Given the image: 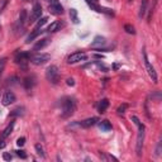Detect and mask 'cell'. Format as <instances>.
Instances as JSON below:
<instances>
[{
	"instance_id": "obj_38",
	"label": "cell",
	"mask_w": 162,
	"mask_h": 162,
	"mask_svg": "<svg viewBox=\"0 0 162 162\" xmlns=\"http://www.w3.org/2000/svg\"><path fill=\"white\" fill-rule=\"evenodd\" d=\"M119 63H114V66H113V68H114V70H118V68H119Z\"/></svg>"
},
{
	"instance_id": "obj_12",
	"label": "cell",
	"mask_w": 162,
	"mask_h": 162,
	"mask_svg": "<svg viewBox=\"0 0 162 162\" xmlns=\"http://www.w3.org/2000/svg\"><path fill=\"white\" fill-rule=\"evenodd\" d=\"M26 19H27V10L23 9V10L20 11V15H19L18 22L15 23V26H14V29H15V30H19V29H22L23 27H24Z\"/></svg>"
},
{
	"instance_id": "obj_3",
	"label": "cell",
	"mask_w": 162,
	"mask_h": 162,
	"mask_svg": "<svg viewBox=\"0 0 162 162\" xmlns=\"http://www.w3.org/2000/svg\"><path fill=\"white\" fill-rule=\"evenodd\" d=\"M46 79H47L51 84L56 85V84L60 81V71H59V67L55 66V65L48 66L47 70H46Z\"/></svg>"
},
{
	"instance_id": "obj_8",
	"label": "cell",
	"mask_w": 162,
	"mask_h": 162,
	"mask_svg": "<svg viewBox=\"0 0 162 162\" xmlns=\"http://www.w3.org/2000/svg\"><path fill=\"white\" fill-rule=\"evenodd\" d=\"M30 57H32V55L28 53V52H20L15 57V62L20 65V67L23 68V70H27V62L30 61Z\"/></svg>"
},
{
	"instance_id": "obj_7",
	"label": "cell",
	"mask_w": 162,
	"mask_h": 162,
	"mask_svg": "<svg viewBox=\"0 0 162 162\" xmlns=\"http://www.w3.org/2000/svg\"><path fill=\"white\" fill-rule=\"evenodd\" d=\"M41 15H42V5L39 3H36L33 5L32 10H30V17H29L28 22L29 23H34L36 20H38L41 18Z\"/></svg>"
},
{
	"instance_id": "obj_35",
	"label": "cell",
	"mask_w": 162,
	"mask_h": 162,
	"mask_svg": "<svg viewBox=\"0 0 162 162\" xmlns=\"http://www.w3.org/2000/svg\"><path fill=\"white\" fill-rule=\"evenodd\" d=\"M156 155H157V156H160V155H161V142H158V144H157V148H156Z\"/></svg>"
},
{
	"instance_id": "obj_33",
	"label": "cell",
	"mask_w": 162,
	"mask_h": 162,
	"mask_svg": "<svg viewBox=\"0 0 162 162\" xmlns=\"http://www.w3.org/2000/svg\"><path fill=\"white\" fill-rule=\"evenodd\" d=\"M66 84H67L68 86H74V85H75V80H74V79H67V80H66Z\"/></svg>"
},
{
	"instance_id": "obj_26",
	"label": "cell",
	"mask_w": 162,
	"mask_h": 162,
	"mask_svg": "<svg viewBox=\"0 0 162 162\" xmlns=\"http://www.w3.org/2000/svg\"><path fill=\"white\" fill-rule=\"evenodd\" d=\"M124 30L128 34H136V29H134V27L132 24H125L124 26Z\"/></svg>"
},
{
	"instance_id": "obj_19",
	"label": "cell",
	"mask_w": 162,
	"mask_h": 162,
	"mask_svg": "<svg viewBox=\"0 0 162 162\" xmlns=\"http://www.w3.org/2000/svg\"><path fill=\"white\" fill-rule=\"evenodd\" d=\"M23 85H24V87L27 90H30L34 85H36V79H34L33 76L27 77V79H24V81H23Z\"/></svg>"
},
{
	"instance_id": "obj_15",
	"label": "cell",
	"mask_w": 162,
	"mask_h": 162,
	"mask_svg": "<svg viewBox=\"0 0 162 162\" xmlns=\"http://www.w3.org/2000/svg\"><path fill=\"white\" fill-rule=\"evenodd\" d=\"M50 42H51V39L48 38V37H46V38H43V39H41V41H38L36 44H34V51H39V50H42V48H44V47H47V46L50 44Z\"/></svg>"
},
{
	"instance_id": "obj_5",
	"label": "cell",
	"mask_w": 162,
	"mask_h": 162,
	"mask_svg": "<svg viewBox=\"0 0 162 162\" xmlns=\"http://www.w3.org/2000/svg\"><path fill=\"white\" fill-rule=\"evenodd\" d=\"M86 3H87V5H89L92 10L98 11V13H104V14H107V15H109V17H114V11H113L111 9L100 6V5H98V3L92 2V0H86Z\"/></svg>"
},
{
	"instance_id": "obj_6",
	"label": "cell",
	"mask_w": 162,
	"mask_h": 162,
	"mask_svg": "<svg viewBox=\"0 0 162 162\" xmlns=\"http://www.w3.org/2000/svg\"><path fill=\"white\" fill-rule=\"evenodd\" d=\"M143 59H144V66H146V70H147V72H148V75H149V77L152 79V81L155 84H157L158 83V77H157V74H156V71H155V68H153V66L149 63V61H148V59H147V55H146V52H143Z\"/></svg>"
},
{
	"instance_id": "obj_13",
	"label": "cell",
	"mask_w": 162,
	"mask_h": 162,
	"mask_svg": "<svg viewBox=\"0 0 162 162\" xmlns=\"http://www.w3.org/2000/svg\"><path fill=\"white\" fill-rule=\"evenodd\" d=\"M98 122H99V118H96V117L87 118V119H85V120H83L80 123V127H83V128H90V127L95 125Z\"/></svg>"
},
{
	"instance_id": "obj_23",
	"label": "cell",
	"mask_w": 162,
	"mask_h": 162,
	"mask_svg": "<svg viewBox=\"0 0 162 162\" xmlns=\"http://www.w3.org/2000/svg\"><path fill=\"white\" fill-rule=\"evenodd\" d=\"M41 32H42V30H39V29H37V28H34V30L29 34V37L27 38V41H26V42H27V43H30L34 38H37V37L39 36V33H41Z\"/></svg>"
},
{
	"instance_id": "obj_28",
	"label": "cell",
	"mask_w": 162,
	"mask_h": 162,
	"mask_svg": "<svg viewBox=\"0 0 162 162\" xmlns=\"http://www.w3.org/2000/svg\"><path fill=\"white\" fill-rule=\"evenodd\" d=\"M36 151H37V153H38L42 158L46 157V155H44V152H43V147H42L41 144H36Z\"/></svg>"
},
{
	"instance_id": "obj_10",
	"label": "cell",
	"mask_w": 162,
	"mask_h": 162,
	"mask_svg": "<svg viewBox=\"0 0 162 162\" xmlns=\"http://www.w3.org/2000/svg\"><path fill=\"white\" fill-rule=\"evenodd\" d=\"M50 11L53 15H60L63 13V8L60 0H50Z\"/></svg>"
},
{
	"instance_id": "obj_24",
	"label": "cell",
	"mask_w": 162,
	"mask_h": 162,
	"mask_svg": "<svg viewBox=\"0 0 162 162\" xmlns=\"http://www.w3.org/2000/svg\"><path fill=\"white\" fill-rule=\"evenodd\" d=\"M70 18H71V20L75 23V24H77V23L80 22V20H79V15H77V10H76V9H70Z\"/></svg>"
},
{
	"instance_id": "obj_31",
	"label": "cell",
	"mask_w": 162,
	"mask_h": 162,
	"mask_svg": "<svg viewBox=\"0 0 162 162\" xmlns=\"http://www.w3.org/2000/svg\"><path fill=\"white\" fill-rule=\"evenodd\" d=\"M14 152L17 153V156H19V157L23 158V160H26V158H27L26 152H24V151H22V149H18V151H14Z\"/></svg>"
},
{
	"instance_id": "obj_1",
	"label": "cell",
	"mask_w": 162,
	"mask_h": 162,
	"mask_svg": "<svg viewBox=\"0 0 162 162\" xmlns=\"http://www.w3.org/2000/svg\"><path fill=\"white\" fill-rule=\"evenodd\" d=\"M76 111V101L71 98H67L62 101V118H70Z\"/></svg>"
},
{
	"instance_id": "obj_22",
	"label": "cell",
	"mask_w": 162,
	"mask_h": 162,
	"mask_svg": "<svg viewBox=\"0 0 162 162\" xmlns=\"http://www.w3.org/2000/svg\"><path fill=\"white\" fill-rule=\"evenodd\" d=\"M147 6H148V0H142L141 3V10H140V18H143L147 13Z\"/></svg>"
},
{
	"instance_id": "obj_36",
	"label": "cell",
	"mask_w": 162,
	"mask_h": 162,
	"mask_svg": "<svg viewBox=\"0 0 162 162\" xmlns=\"http://www.w3.org/2000/svg\"><path fill=\"white\" fill-rule=\"evenodd\" d=\"M98 66H99V68H103V70L104 71H108V66H105V65H104V63H98Z\"/></svg>"
},
{
	"instance_id": "obj_17",
	"label": "cell",
	"mask_w": 162,
	"mask_h": 162,
	"mask_svg": "<svg viewBox=\"0 0 162 162\" xmlns=\"http://www.w3.org/2000/svg\"><path fill=\"white\" fill-rule=\"evenodd\" d=\"M108 107H109V100H108V99H101L100 103H99V105H98V110H99V113L104 114V113L107 111Z\"/></svg>"
},
{
	"instance_id": "obj_14",
	"label": "cell",
	"mask_w": 162,
	"mask_h": 162,
	"mask_svg": "<svg viewBox=\"0 0 162 162\" xmlns=\"http://www.w3.org/2000/svg\"><path fill=\"white\" fill-rule=\"evenodd\" d=\"M107 43V41H105V38L104 37H101V36H96L95 38H94V41L91 42V47L92 48H101V46H104Z\"/></svg>"
},
{
	"instance_id": "obj_34",
	"label": "cell",
	"mask_w": 162,
	"mask_h": 162,
	"mask_svg": "<svg viewBox=\"0 0 162 162\" xmlns=\"http://www.w3.org/2000/svg\"><path fill=\"white\" fill-rule=\"evenodd\" d=\"M3 158H4L5 161H10L11 158H13V156L9 155V153H4V155H3Z\"/></svg>"
},
{
	"instance_id": "obj_37",
	"label": "cell",
	"mask_w": 162,
	"mask_h": 162,
	"mask_svg": "<svg viewBox=\"0 0 162 162\" xmlns=\"http://www.w3.org/2000/svg\"><path fill=\"white\" fill-rule=\"evenodd\" d=\"M6 144H5V142L4 141H0V148H4Z\"/></svg>"
},
{
	"instance_id": "obj_20",
	"label": "cell",
	"mask_w": 162,
	"mask_h": 162,
	"mask_svg": "<svg viewBox=\"0 0 162 162\" xmlns=\"http://www.w3.org/2000/svg\"><path fill=\"white\" fill-rule=\"evenodd\" d=\"M24 110L26 109L23 107H18L10 113V117H23V115H24Z\"/></svg>"
},
{
	"instance_id": "obj_18",
	"label": "cell",
	"mask_w": 162,
	"mask_h": 162,
	"mask_svg": "<svg viewBox=\"0 0 162 162\" xmlns=\"http://www.w3.org/2000/svg\"><path fill=\"white\" fill-rule=\"evenodd\" d=\"M14 125H15V120H11L10 123H9V125L6 127V128L4 129V132L2 133V140H4V138H6L11 132H13V129H14Z\"/></svg>"
},
{
	"instance_id": "obj_4",
	"label": "cell",
	"mask_w": 162,
	"mask_h": 162,
	"mask_svg": "<svg viewBox=\"0 0 162 162\" xmlns=\"http://www.w3.org/2000/svg\"><path fill=\"white\" fill-rule=\"evenodd\" d=\"M50 60H51V56L48 53H37V55H33L30 57V62L34 63V65H37V66L47 63Z\"/></svg>"
},
{
	"instance_id": "obj_16",
	"label": "cell",
	"mask_w": 162,
	"mask_h": 162,
	"mask_svg": "<svg viewBox=\"0 0 162 162\" xmlns=\"http://www.w3.org/2000/svg\"><path fill=\"white\" fill-rule=\"evenodd\" d=\"M98 125H99V128H100L101 132H109L111 129V124H110L109 120H101V122L99 120Z\"/></svg>"
},
{
	"instance_id": "obj_32",
	"label": "cell",
	"mask_w": 162,
	"mask_h": 162,
	"mask_svg": "<svg viewBox=\"0 0 162 162\" xmlns=\"http://www.w3.org/2000/svg\"><path fill=\"white\" fill-rule=\"evenodd\" d=\"M17 144H18L19 147H23V146L26 144V138H24V137L18 138V140H17Z\"/></svg>"
},
{
	"instance_id": "obj_27",
	"label": "cell",
	"mask_w": 162,
	"mask_h": 162,
	"mask_svg": "<svg viewBox=\"0 0 162 162\" xmlns=\"http://www.w3.org/2000/svg\"><path fill=\"white\" fill-rule=\"evenodd\" d=\"M127 108H128V104H122V105H120V107L117 109V113H118L119 115H123V114L125 113Z\"/></svg>"
},
{
	"instance_id": "obj_25",
	"label": "cell",
	"mask_w": 162,
	"mask_h": 162,
	"mask_svg": "<svg viewBox=\"0 0 162 162\" xmlns=\"http://www.w3.org/2000/svg\"><path fill=\"white\" fill-rule=\"evenodd\" d=\"M47 20H48V18L47 17H42V18H39V20L37 22V24H36V28L37 29H42V27L47 23Z\"/></svg>"
},
{
	"instance_id": "obj_30",
	"label": "cell",
	"mask_w": 162,
	"mask_h": 162,
	"mask_svg": "<svg viewBox=\"0 0 162 162\" xmlns=\"http://www.w3.org/2000/svg\"><path fill=\"white\" fill-rule=\"evenodd\" d=\"M5 63H6V60H5V59H2V60H0V77H2V75H3Z\"/></svg>"
},
{
	"instance_id": "obj_21",
	"label": "cell",
	"mask_w": 162,
	"mask_h": 162,
	"mask_svg": "<svg viewBox=\"0 0 162 162\" xmlns=\"http://www.w3.org/2000/svg\"><path fill=\"white\" fill-rule=\"evenodd\" d=\"M61 28V23L59 22V20H56V22H53V23H51V24L47 27V30L48 32H57V30H59Z\"/></svg>"
},
{
	"instance_id": "obj_9",
	"label": "cell",
	"mask_w": 162,
	"mask_h": 162,
	"mask_svg": "<svg viewBox=\"0 0 162 162\" xmlns=\"http://www.w3.org/2000/svg\"><path fill=\"white\" fill-rule=\"evenodd\" d=\"M86 59H87V55H86L85 52L79 51V52H74L72 55L68 56L67 62L70 63V65H72V63H77V62H80V61H85Z\"/></svg>"
},
{
	"instance_id": "obj_29",
	"label": "cell",
	"mask_w": 162,
	"mask_h": 162,
	"mask_svg": "<svg viewBox=\"0 0 162 162\" xmlns=\"http://www.w3.org/2000/svg\"><path fill=\"white\" fill-rule=\"evenodd\" d=\"M100 158H101V160H104V161H108V160L118 161V158H115L114 156H110V155H104V153H100Z\"/></svg>"
},
{
	"instance_id": "obj_39",
	"label": "cell",
	"mask_w": 162,
	"mask_h": 162,
	"mask_svg": "<svg viewBox=\"0 0 162 162\" xmlns=\"http://www.w3.org/2000/svg\"><path fill=\"white\" fill-rule=\"evenodd\" d=\"M92 2H95V3H98V2H99V0H92Z\"/></svg>"
},
{
	"instance_id": "obj_2",
	"label": "cell",
	"mask_w": 162,
	"mask_h": 162,
	"mask_svg": "<svg viewBox=\"0 0 162 162\" xmlns=\"http://www.w3.org/2000/svg\"><path fill=\"white\" fill-rule=\"evenodd\" d=\"M138 127V136H137V143H136V152L137 156H142V149H143V142H144V125L142 122L137 124Z\"/></svg>"
},
{
	"instance_id": "obj_11",
	"label": "cell",
	"mask_w": 162,
	"mask_h": 162,
	"mask_svg": "<svg viewBox=\"0 0 162 162\" xmlns=\"http://www.w3.org/2000/svg\"><path fill=\"white\" fill-rule=\"evenodd\" d=\"M15 100H17V98H15L14 92L13 91H6L4 94V96H3V99H2V103H3L4 107H8V105H10V104H13Z\"/></svg>"
}]
</instances>
